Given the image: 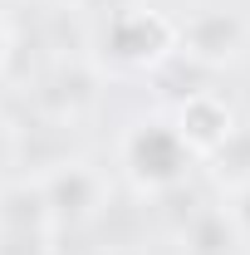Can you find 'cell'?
Masks as SVG:
<instances>
[{"instance_id":"6","label":"cell","mask_w":250,"mask_h":255,"mask_svg":"<svg viewBox=\"0 0 250 255\" xmlns=\"http://www.w3.org/2000/svg\"><path fill=\"white\" fill-rule=\"evenodd\" d=\"M182 241H187V255H236L241 251V231L231 221V211H221V206H196L191 221L182 226Z\"/></svg>"},{"instance_id":"4","label":"cell","mask_w":250,"mask_h":255,"mask_svg":"<svg viewBox=\"0 0 250 255\" xmlns=\"http://www.w3.org/2000/svg\"><path fill=\"white\" fill-rule=\"evenodd\" d=\"M177 54H187L196 59L201 69H216V64L236 59L241 54V44H246V25L231 15V10H201V15H191L182 34H177Z\"/></svg>"},{"instance_id":"7","label":"cell","mask_w":250,"mask_h":255,"mask_svg":"<svg viewBox=\"0 0 250 255\" xmlns=\"http://www.w3.org/2000/svg\"><path fill=\"white\" fill-rule=\"evenodd\" d=\"M177 132H182L187 147H216L221 137L231 132V113H226V103H216L211 94H201V98H191V103H182Z\"/></svg>"},{"instance_id":"9","label":"cell","mask_w":250,"mask_h":255,"mask_svg":"<svg viewBox=\"0 0 250 255\" xmlns=\"http://www.w3.org/2000/svg\"><path fill=\"white\" fill-rule=\"evenodd\" d=\"M206 79H211V69H201L196 59H187V54H167V59H157L152 69V84L162 98H172V103H191V98L206 94Z\"/></svg>"},{"instance_id":"5","label":"cell","mask_w":250,"mask_h":255,"mask_svg":"<svg viewBox=\"0 0 250 255\" xmlns=\"http://www.w3.org/2000/svg\"><path fill=\"white\" fill-rule=\"evenodd\" d=\"M98 94V79L89 64L79 59H59L49 74H44V84H39V108L44 113H54V118H74L79 108H89Z\"/></svg>"},{"instance_id":"1","label":"cell","mask_w":250,"mask_h":255,"mask_svg":"<svg viewBox=\"0 0 250 255\" xmlns=\"http://www.w3.org/2000/svg\"><path fill=\"white\" fill-rule=\"evenodd\" d=\"M123 157H127L132 177H137L142 187L167 191V187H177V182H187L191 147L182 142L177 123H162V118H152V123H137L132 132H127Z\"/></svg>"},{"instance_id":"3","label":"cell","mask_w":250,"mask_h":255,"mask_svg":"<svg viewBox=\"0 0 250 255\" xmlns=\"http://www.w3.org/2000/svg\"><path fill=\"white\" fill-rule=\"evenodd\" d=\"M44 187V206H49V226H89L103 201V187L89 167L79 162H59L49 167V177L39 182Z\"/></svg>"},{"instance_id":"8","label":"cell","mask_w":250,"mask_h":255,"mask_svg":"<svg viewBox=\"0 0 250 255\" xmlns=\"http://www.w3.org/2000/svg\"><path fill=\"white\" fill-rule=\"evenodd\" d=\"M0 231H49V206L39 182H15L0 191Z\"/></svg>"},{"instance_id":"10","label":"cell","mask_w":250,"mask_h":255,"mask_svg":"<svg viewBox=\"0 0 250 255\" xmlns=\"http://www.w3.org/2000/svg\"><path fill=\"white\" fill-rule=\"evenodd\" d=\"M211 177L221 187H246L250 182V128H231L211 147Z\"/></svg>"},{"instance_id":"11","label":"cell","mask_w":250,"mask_h":255,"mask_svg":"<svg viewBox=\"0 0 250 255\" xmlns=\"http://www.w3.org/2000/svg\"><path fill=\"white\" fill-rule=\"evenodd\" d=\"M0 255H49V231H0Z\"/></svg>"},{"instance_id":"13","label":"cell","mask_w":250,"mask_h":255,"mask_svg":"<svg viewBox=\"0 0 250 255\" xmlns=\"http://www.w3.org/2000/svg\"><path fill=\"white\" fill-rule=\"evenodd\" d=\"M84 10H94V15H103V20H113V15H123V10H132L127 0H84Z\"/></svg>"},{"instance_id":"12","label":"cell","mask_w":250,"mask_h":255,"mask_svg":"<svg viewBox=\"0 0 250 255\" xmlns=\"http://www.w3.org/2000/svg\"><path fill=\"white\" fill-rule=\"evenodd\" d=\"M231 221H236L241 241H246V236H250V182H246V187H236V201H231Z\"/></svg>"},{"instance_id":"2","label":"cell","mask_w":250,"mask_h":255,"mask_svg":"<svg viewBox=\"0 0 250 255\" xmlns=\"http://www.w3.org/2000/svg\"><path fill=\"white\" fill-rule=\"evenodd\" d=\"M172 49V30L157 20V15H142V10H123L103 25V54L123 69H137V64H157L167 59Z\"/></svg>"},{"instance_id":"14","label":"cell","mask_w":250,"mask_h":255,"mask_svg":"<svg viewBox=\"0 0 250 255\" xmlns=\"http://www.w3.org/2000/svg\"><path fill=\"white\" fill-rule=\"evenodd\" d=\"M0 54H5V39H0Z\"/></svg>"}]
</instances>
